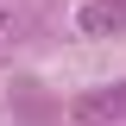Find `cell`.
I'll return each mask as SVG.
<instances>
[{
    "label": "cell",
    "mask_w": 126,
    "mask_h": 126,
    "mask_svg": "<svg viewBox=\"0 0 126 126\" xmlns=\"http://www.w3.org/2000/svg\"><path fill=\"white\" fill-rule=\"evenodd\" d=\"M76 126H113V120H126V82H113V88H88V94H76Z\"/></svg>",
    "instance_id": "1"
},
{
    "label": "cell",
    "mask_w": 126,
    "mask_h": 126,
    "mask_svg": "<svg viewBox=\"0 0 126 126\" xmlns=\"http://www.w3.org/2000/svg\"><path fill=\"white\" fill-rule=\"evenodd\" d=\"M76 25L88 38H113V32H126V0H82Z\"/></svg>",
    "instance_id": "2"
},
{
    "label": "cell",
    "mask_w": 126,
    "mask_h": 126,
    "mask_svg": "<svg viewBox=\"0 0 126 126\" xmlns=\"http://www.w3.org/2000/svg\"><path fill=\"white\" fill-rule=\"evenodd\" d=\"M0 25H6V6H0Z\"/></svg>",
    "instance_id": "3"
}]
</instances>
